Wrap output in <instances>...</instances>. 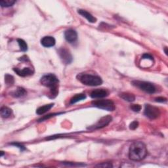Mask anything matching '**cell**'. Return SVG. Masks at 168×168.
<instances>
[{
  "label": "cell",
  "instance_id": "cell-1",
  "mask_svg": "<svg viewBox=\"0 0 168 168\" xmlns=\"http://www.w3.org/2000/svg\"><path fill=\"white\" fill-rule=\"evenodd\" d=\"M148 154L146 145L142 142L137 141L133 142L129 147V158L133 161H141Z\"/></svg>",
  "mask_w": 168,
  "mask_h": 168
},
{
  "label": "cell",
  "instance_id": "cell-2",
  "mask_svg": "<svg viewBox=\"0 0 168 168\" xmlns=\"http://www.w3.org/2000/svg\"><path fill=\"white\" fill-rule=\"evenodd\" d=\"M40 83L43 86L50 88L51 95L52 96L51 98L57 97L58 93V79L55 75L53 74H48L43 76L40 79Z\"/></svg>",
  "mask_w": 168,
  "mask_h": 168
},
{
  "label": "cell",
  "instance_id": "cell-3",
  "mask_svg": "<svg viewBox=\"0 0 168 168\" xmlns=\"http://www.w3.org/2000/svg\"><path fill=\"white\" fill-rule=\"evenodd\" d=\"M79 80L83 85L88 86H98L103 83V80L100 77L91 74L80 75Z\"/></svg>",
  "mask_w": 168,
  "mask_h": 168
},
{
  "label": "cell",
  "instance_id": "cell-4",
  "mask_svg": "<svg viewBox=\"0 0 168 168\" xmlns=\"http://www.w3.org/2000/svg\"><path fill=\"white\" fill-rule=\"evenodd\" d=\"M92 104L98 108L103 109L107 111H114L115 110V104L114 102L109 99L96 100L92 102Z\"/></svg>",
  "mask_w": 168,
  "mask_h": 168
},
{
  "label": "cell",
  "instance_id": "cell-5",
  "mask_svg": "<svg viewBox=\"0 0 168 168\" xmlns=\"http://www.w3.org/2000/svg\"><path fill=\"white\" fill-rule=\"evenodd\" d=\"M132 83L133 86L137 87L138 88L149 94L154 93L156 91V87L150 82L143 81H134L132 82Z\"/></svg>",
  "mask_w": 168,
  "mask_h": 168
},
{
  "label": "cell",
  "instance_id": "cell-6",
  "mask_svg": "<svg viewBox=\"0 0 168 168\" xmlns=\"http://www.w3.org/2000/svg\"><path fill=\"white\" fill-rule=\"evenodd\" d=\"M144 114L151 120L158 118L160 115V109L151 104H146L144 110Z\"/></svg>",
  "mask_w": 168,
  "mask_h": 168
},
{
  "label": "cell",
  "instance_id": "cell-7",
  "mask_svg": "<svg viewBox=\"0 0 168 168\" xmlns=\"http://www.w3.org/2000/svg\"><path fill=\"white\" fill-rule=\"evenodd\" d=\"M112 120V116L110 115L105 116L103 118H101L98 121L95 123L94 124L93 126H91L89 127H87V129L90 130H94V129H98L103 128V127L108 126L109 123H110Z\"/></svg>",
  "mask_w": 168,
  "mask_h": 168
},
{
  "label": "cell",
  "instance_id": "cell-8",
  "mask_svg": "<svg viewBox=\"0 0 168 168\" xmlns=\"http://www.w3.org/2000/svg\"><path fill=\"white\" fill-rule=\"evenodd\" d=\"M58 53L63 63L68 64H70L72 62L73 58L72 54L68 49L65 48V47H61V48L58 50Z\"/></svg>",
  "mask_w": 168,
  "mask_h": 168
},
{
  "label": "cell",
  "instance_id": "cell-9",
  "mask_svg": "<svg viewBox=\"0 0 168 168\" xmlns=\"http://www.w3.org/2000/svg\"><path fill=\"white\" fill-rule=\"evenodd\" d=\"M13 70L17 74L21 76V77H26V76H31L34 74V70L30 67H26L23 69H20L19 68H14Z\"/></svg>",
  "mask_w": 168,
  "mask_h": 168
},
{
  "label": "cell",
  "instance_id": "cell-10",
  "mask_svg": "<svg viewBox=\"0 0 168 168\" xmlns=\"http://www.w3.org/2000/svg\"><path fill=\"white\" fill-rule=\"evenodd\" d=\"M64 38L69 43H74L77 40L78 34L72 29H69L64 32Z\"/></svg>",
  "mask_w": 168,
  "mask_h": 168
},
{
  "label": "cell",
  "instance_id": "cell-11",
  "mask_svg": "<svg viewBox=\"0 0 168 168\" xmlns=\"http://www.w3.org/2000/svg\"><path fill=\"white\" fill-rule=\"evenodd\" d=\"M108 95V92L103 89H97L93 90L91 93L90 96L93 98H102L107 97Z\"/></svg>",
  "mask_w": 168,
  "mask_h": 168
},
{
  "label": "cell",
  "instance_id": "cell-12",
  "mask_svg": "<svg viewBox=\"0 0 168 168\" xmlns=\"http://www.w3.org/2000/svg\"><path fill=\"white\" fill-rule=\"evenodd\" d=\"M55 39L52 36H45L41 39L42 45L45 47H51L55 45Z\"/></svg>",
  "mask_w": 168,
  "mask_h": 168
},
{
  "label": "cell",
  "instance_id": "cell-13",
  "mask_svg": "<svg viewBox=\"0 0 168 168\" xmlns=\"http://www.w3.org/2000/svg\"><path fill=\"white\" fill-rule=\"evenodd\" d=\"M78 12L79 14H81V15L83 17H85L86 19L88 20L89 23H95L97 22V19L96 18H95L92 14L91 13H89V12H87V11L86 10H83V9H78Z\"/></svg>",
  "mask_w": 168,
  "mask_h": 168
},
{
  "label": "cell",
  "instance_id": "cell-14",
  "mask_svg": "<svg viewBox=\"0 0 168 168\" xmlns=\"http://www.w3.org/2000/svg\"><path fill=\"white\" fill-rule=\"evenodd\" d=\"M26 93H27V92H26V89L23 88V87H17V89L15 91H13V92L11 93V95L13 97H15V98H19V97L26 95Z\"/></svg>",
  "mask_w": 168,
  "mask_h": 168
},
{
  "label": "cell",
  "instance_id": "cell-15",
  "mask_svg": "<svg viewBox=\"0 0 168 168\" xmlns=\"http://www.w3.org/2000/svg\"><path fill=\"white\" fill-rule=\"evenodd\" d=\"M54 106V103H51L49 104H45L44 106H42V107H39L37 110H36V114L38 115H42L43 114H45L47 112H48L51 108Z\"/></svg>",
  "mask_w": 168,
  "mask_h": 168
},
{
  "label": "cell",
  "instance_id": "cell-16",
  "mask_svg": "<svg viewBox=\"0 0 168 168\" xmlns=\"http://www.w3.org/2000/svg\"><path fill=\"white\" fill-rule=\"evenodd\" d=\"M120 97L123 100L128 102H133L135 100V97L133 94L129 93H122L120 94Z\"/></svg>",
  "mask_w": 168,
  "mask_h": 168
},
{
  "label": "cell",
  "instance_id": "cell-17",
  "mask_svg": "<svg viewBox=\"0 0 168 168\" xmlns=\"http://www.w3.org/2000/svg\"><path fill=\"white\" fill-rule=\"evenodd\" d=\"M86 98V95L85 94L83 93H80V94H77L73 97L71 99H70V103L71 104H75L76 103H78V102L80 101H82L84 100Z\"/></svg>",
  "mask_w": 168,
  "mask_h": 168
},
{
  "label": "cell",
  "instance_id": "cell-18",
  "mask_svg": "<svg viewBox=\"0 0 168 168\" xmlns=\"http://www.w3.org/2000/svg\"><path fill=\"white\" fill-rule=\"evenodd\" d=\"M1 116L3 118H7L11 115L12 114V110L11 108L7 107H3L1 108Z\"/></svg>",
  "mask_w": 168,
  "mask_h": 168
},
{
  "label": "cell",
  "instance_id": "cell-19",
  "mask_svg": "<svg viewBox=\"0 0 168 168\" xmlns=\"http://www.w3.org/2000/svg\"><path fill=\"white\" fill-rule=\"evenodd\" d=\"M15 3V0H1L0 5L2 7H9L13 6Z\"/></svg>",
  "mask_w": 168,
  "mask_h": 168
},
{
  "label": "cell",
  "instance_id": "cell-20",
  "mask_svg": "<svg viewBox=\"0 0 168 168\" xmlns=\"http://www.w3.org/2000/svg\"><path fill=\"white\" fill-rule=\"evenodd\" d=\"M17 42H18V43H19L20 49L22 51H24V52L28 50V45L26 43V42L22 39H18Z\"/></svg>",
  "mask_w": 168,
  "mask_h": 168
},
{
  "label": "cell",
  "instance_id": "cell-21",
  "mask_svg": "<svg viewBox=\"0 0 168 168\" xmlns=\"http://www.w3.org/2000/svg\"><path fill=\"white\" fill-rule=\"evenodd\" d=\"M5 82L8 86H11L13 85L14 82V77L11 75L9 74H6L5 76Z\"/></svg>",
  "mask_w": 168,
  "mask_h": 168
},
{
  "label": "cell",
  "instance_id": "cell-22",
  "mask_svg": "<svg viewBox=\"0 0 168 168\" xmlns=\"http://www.w3.org/2000/svg\"><path fill=\"white\" fill-rule=\"evenodd\" d=\"M63 114V113H53V114H48V115H46L45 116H43V118H40L39 120H38V122H42V121H44V120H48L51 118H52V117L54 116H57V115H59V114Z\"/></svg>",
  "mask_w": 168,
  "mask_h": 168
},
{
  "label": "cell",
  "instance_id": "cell-23",
  "mask_svg": "<svg viewBox=\"0 0 168 168\" xmlns=\"http://www.w3.org/2000/svg\"><path fill=\"white\" fill-rule=\"evenodd\" d=\"M11 145H13V146H15V147L19 148L21 151H23L24 150H26V148H25L24 146H23L22 144L19 143V142H12V143L10 144Z\"/></svg>",
  "mask_w": 168,
  "mask_h": 168
},
{
  "label": "cell",
  "instance_id": "cell-24",
  "mask_svg": "<svg viewBox=\"0 0 168 168\" xmlns=\"http://www.w3.org/2000/svg\"><path fill=\"white\" fill-rule=\"evenodd\" d=\"M131 109L134 112H139L141 110V106L139 104H132L131 106Z\"/></svg>",
  "mask_w": 168,
  "mask_h": 168
},
{
  "label": "cell",
  "instance_id": "cell-25",
  "mask_svg": "<svg viewBox=\"0 0 168 168\" xmlns=\"http://www.w3.org/2000/svg\"><path fill=\"white\" fill-rule=\"evenodd\" d=\"M138 126V122L137 121H133L131 122L129 125V129L131 130H135L137 129Z\"/></svg>",
  "mask_w": 168,
  "mask_h": 168
},
{
  "label": "cell",
  "instance_id": "cell-26",
  "mask_svg": "<svg viewBox=\"0 0 168 168\" xmlns=\"http://www.w3.org/2000/svg\"><path fill=\"white\" fill-rule=\"evenodd\" d=\"M95 167H112V165L111 163L106 162V163H99L98 165L95 166Z\"/></svg>",
  "mask_w": 168,
  "mask_h": 168
},
{
  "label": "cell",
  "instance_id": "cell-27",
  "mask_svg": "<svg viewBox=\"0 0 168 168\" xmlns=\"http://www.w3.org/2000/svg\"><path fill=\"white\" fill-rule=\"evenodd\" d=\"M142 59H148V60H151V61H153V57L152 55H151L150 54H144L143 55L142 57Z\"/></svg>",
  "mask_w": 168,
  "mask_h": 168
},
{
  "label": "cell",
  "instance_id": "cell-28",
  "mask_svg": "<svg viewBox=\"0 0 168 168\" xmlns=\"http://www.w3.org/2000/svg\"><path fill=\"white\" fill-rule=\"evenodd\" d=\"M155 101L158 103H164V102L167 101V98L164 97H158L155 98Z\"/></svg>",
  "mask_w": 168,
  "mask_h": 168
},
{
  "label": "cell",
  "instance_id": "cell-29",
  "mask_svg": "<svg viewBox=\"0 0 168 168\" xmlns=\"http://www.w3.org/2000/svg\"><path fill=\"white\" fill-rule=\"evenodd\" d=\"M164 51H165V53L166 54H167V47H166L165 49H164Z\"/></svg>",
  "mask_w": 168,
  "mask_h": 168
},
{
  "label": "cell",
  "instance_id": "cell-30",
  "mask_svg": "<svg viewBox=\"0 0 168 168\" xmlns=\"http://www.w3.org/2000/svg\"><path fill=\"white\" fill-rule=\"evenodd\" d=\"M3 154H4V153H3V151H2V152H1V156H3Z\"/></svg>",
  "mask_w": 168,
  "mask_h": 168
}]
</instances>
